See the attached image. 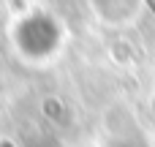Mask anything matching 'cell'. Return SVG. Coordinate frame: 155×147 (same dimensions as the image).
Listing matches in <instances>:
<instances>
[{
	"mask_svg": "<svg viewBox=\"0 0 155 147\" xmlns=\"http://www.w3.org/2000/svg\"><path fill=\"white\" fill-rule=\"evenodd\" d=\"M150 8H153V11H155V3H150Z\"/></svg>",
	"mask_w": 155,
	"mask_h": 147,
	"instance_id": "1",
	"label": "cell"
}]
</instances>
